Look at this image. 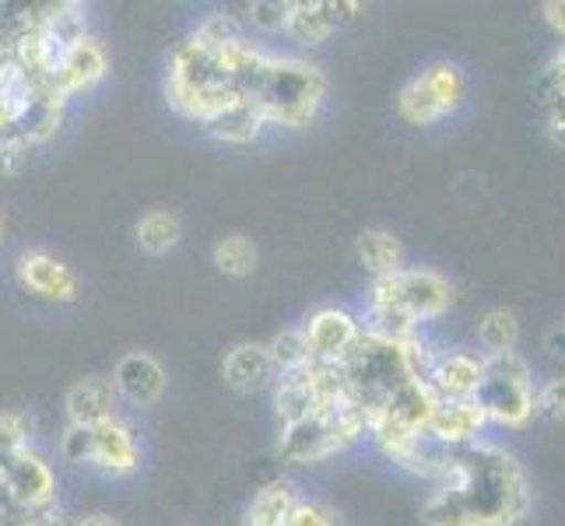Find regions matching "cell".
Masks as SVG:
<instances>
[{
	"label": "cell",
	"instance_id": "37",
	"mask_svg": "<svg viewBox=\"0 0 565 526\" xmlns=\"http://www.w3.org/2000/svg\"><path fill=\"white\" fill-rule=\"evenodd\" d=\"M4 232H8V222H4V211H0V246H4Z\"/></svg>",
	"mask_w": 565,
	"mask_h": 526
},
{
	"label": "cell",
	"instance_id": "36",
	"mask_svg": "<svg viewBox=\"0 0 565 526\" xmlns=\"http://www.w3.org/2000/svg\"><path fill=\"white\" fill-rule=\"evenodd\" d=\"M67 526H120V519L109 516V513H92V516H77L74 523Z\"/></svg>",
	"mask_w": 565,
	"mask_h": 526
},
{
	"label": "cell",
	"instance_id": "2",
	"mask_svg": "<svg viewBox=\"0 0 565 526\" xmlns=\"http://www.w3.org/2000/svg\"><path fill=\"white\" fill-rule=\"evenodd\" d=\"M260 103L267 127L306 130L317 124L327 99V77L317 64L299 61V56H275L260 92L253 95Z\"/></svg>",
	"mask_w": 565,
	"mask_h": 526
},
{
	"label": "cell",
	"instance_id": "25",
	"mask_svg": "<svg viewBox=\"0 0 565 526\" xmlns=\"http://www.w3.org/2000/svg\"><path fill=\"white\" fill-rule=\"evenodd\" d=\"M275 411H278L281 425L317 415V404H313V394H309V383L302 376V368L299 373H288V376L275 379Z\"/></svg>",
	"mask_w": 565,
	"mask_h": 526
},
{
	"label": "cell",
	"instance_id": "22",
	"mask_svg": "<svg viewBox=\"0 0 565 526\" xmlns=\"http://www.w3.org/2000/svg\"><path fill=\"white\" fill-rule=\"evenodd\" d=\"M478 344L484 351V358L510 355L520 344V320L510 309H489L478 323Z\"/></svg>",
	"mask_w": 565,
	"mask_h": 526
},
{
	"label": "cell",
	"instance_id": "8",
	"mask_svg": "<svg viewBox=\"0 0 565 526\" xmlns=\"http://www.w3.org/2000/svg\"><path fill=\"white\" fill-rule=\"evenodd\" d=\"M359 11L362 4H355V0H299V4H291L285 32L299 46H320L327 35L355 22Z\"/></svg>",
	"mask_w": 565,
	"mask_h": 526
},
{
	"label": "cell",
	"instance_id": "5",
	"mask_svg": "<svg viewBox=\"0 0 565 526\" xmlns=\"http://www.w3.org/2000/svg\"><path fill=\"white\" fill-rule=\"evenodd\" d=\"M106 71H109L106 46L95 35H85V39H77V43L64 46V53L56 56V64L50 71V92L61 95L64 103H71L77 95H88L99 85Z\"/></svg>",
	"mask_w": 565,
	"mask_h": 526
},
{
	"label": "cell",
	"instance_id": "34",
	"mask_svg": "<svg viewBox=\"0 0 565 526\" xmlns=\"http://www.w3.org/2000/svg\"><path fill=\"white\" fill-rule=\"evenodd\" d=\"M537 415L552 421H565V376L548 379L537 389Z\"/></svg>",
	"mask_w": 565,
	"mask_h": 526
},
{
	"label": "cell",
	"instance_id": "29",
	"mask_svg": "<svg viewBox=\"0 0 565 526\" xmlns=\"http://www.w3.org/2000/svg\"><path fill=\"white\" fill-rule=\"evenodd\" d=\"M32 439V418L18 415V411H4L0 415V463L11 460L18 450H25Z\"/></svg>",
	"mask_w": 565,
	"mask_h": 526
},
{
	"label": "cell",
	"instance_id": "38",
	"mask_svg": "<svg viewBox=\"0 0 565 526\" xmlns=\"http://www.w3.org/2000/svg\"><path fill=\"white\" fill-rule=\"evenodd\" d=\"M562 330H565V320H562Z\"/></svg>",
	"mask_w": 565,
	"mask_h": 526
},
{
	"label": "cell",
	"instance_id": "30",
	"mask_svg": "<svg viewBox=\"0 0 565 526\" xmlns=\"http://www.w3.org/2000/svg\"><path fill=\"white\" fill-rule=\"evenodd\" d=\"M285 526H341V516H338V509L330 502L299 498L296 505H291Z\"/></svg>",
	"mask_w": 565,
	"mask_h": 526
},
{
	"label": "cell",
	"instance_id": "9",
	"mask_svg": "<svg viewBox=\"0 0 565 526\" xmlns=\"http://www.w3.org/2000/svg\"><path fill=\"white\" fill-rule=\"evenodd\" d=\"M481 376H484V355L467 347H454V351H446V355H436L433 373H428V386H433L439 404L475 400Z\"/></svg>",
	"mask_w": 565,
	"mask_h": 526
},
{
	"label": "cell",
	"instance_id": "23",
	"mask_svg": "<svg viewBox=\"0 0 565 526\" xmlns=\"http://www.w3.org/2000/svg\"><path fill=\"white\" fill-rule=\"evenodd\" d=\"M397 116L407 127H433L439 120H446L443 106L436 103V95L428 92V85L422 82V74H415L397 95Z\"/></svg>",
	"mask_w": 565,
	"mask_h": 526
},
{
	"label": "cell",
	"instance_id": "10",
	"mask_svg": "<svg viewBox=\"0 0 565 526\" xmlns=\"http://www.w3.org/2000/svg\"><path fill=\"white\" fill-rule=\"evenodd\" d=\"M95 432V446H92V466L113 477H127L141 466V442L134 436V428L116 415L109 421H103Z\"/></svg>",
	"mask_w": 565,
	"mask_h": 526
},
{
	"label": "cell",
	"instance_id": "6",
	"mask_svg": "<svg viewBox=\"0 0 565 526\" xmlns=\"http://www.w3.org/2000/svg\"><path fill=\"white\" fill-rule=\"evenodd\" d=\"M14 275L25 291L53 305H71L82 299V281L74 270L46 249H22L14 260Z\"/></svg>",
	"mask_w": 565,
	"mask_h": 526
},
{
	"label": "cell",
	"instance_id": "4",
	"mask_svg": "<svg viewBox=\"0 0 565 526\" xmlns=\"http://www.w3.org/2000/svg\"><path fill=\"white\" fill-rule=\"evenodd\" d=\"M0 471H4L8 492L22 513H32V516L56 513V474L50 460L39 450L25 446V450H18L11 460L0 463Z\"/></svg>",
	"mask_w": 565,
	"mask_h": 526
},
{
	"label": "cell",
	"instance_id": "3",
	"mask_svg": "<svg viewBox=\"0 0 565 526\" xmlns=\"http://www.w3.org/2000/svg\"><path fill=\"white\" fill-rule=\"evenodd\" d=\"M475 400L484 411V418H489V425H502V428L531 425L537 418V386L527 358H520L516 351L484 358V376Z\"/></svg>",
	"mask_w": 565,
	"mask_h": 526
},
{
	"label": "cell",
	"instance_id": "14",
	"mask_svg": "<svg viewBox=\"0 0 565 526\" xmlns=\"http://www.w3.org/2000/svg\"><path fill=\"white\" fill-rule=\"evenodd\" d=\"M489 425L478 400H446L436 407L433 421H428V439L446 450H457V446H471L481 439V428Z\"/></svg>",
	"mask_w": 565,
	"mask_h": 526
},
{
	"label": "cell",
	"instance_id": "13",
	"mask_svg": "<svg viewBox=\"0 0 565 526\" xmlns=\"http://www.w3.org/2000/svg\"><path fill=\"white\" fill-rule=\"evenodd\" d=\"M113 386H116V397L120 400H127L134 407H151V404H159L166 394V373L151 355L134 351V355H124L120 362H116Z\"/></svg>",
	"mask_w": 565,
	"mask_h": 526
},
{
	"label": "cell",
	"instance_id": "12",
	"mask_svg": "<svg viewBox=\"0 0 565 526\" xmlns=\"http://www.w3.org/2000/svg\"><path fill=\"white\" fill-rule=\"evenodd\" d=\"M166 99L180 116H186V120L207 127L214 116H222L228 106L249 99V95L228 88V85H183V82L166 77Z\"/></svg>",
	"mask_w": 565,
	"mask_h": 526
},
{
	"label": "cell",
	"instance_id": "21",
	"mask_svg": "<svg viewBox=\"0 0 565 526\" xmlns=\"http://www.w3.org/2000/svg\"><path fill=\"white\" fill-rule=\"evenodd\" d=\"M422 82L436 95V103L443 106L446 116H454L467 99V74L454 61H433L422 71Z\"/></svg>",
	"mask_w": 565,
	"mask_h": 526
},
{
	"label": "cell",
	"instance_id": "33",
	"mask_svg": "<svg viewBox=\"0 0 565 526\" xmlns=\"http://www.w3.org/2000/svg\"><path fill=\"white\" fill-rule=\"evenodd\" d=\"M558 92H565V43L558 46V53L552 56L548 67H544L541 77H537V99L541 103L555 99Z\"/></svg>",
	"mask_w": 565,
	"mask_h": 526
},
{
	"label": "cell",
	"instance_id": "26",
	"mask_svg": "<svg viewBox=\"0 0 565 526\" xmlns=\"http://www.w3.org/2000/svg\"><path fill=\"white\" fill-rule=\"evenodd\" d=\"M211 260L225 278H249L253 270H257L260 253H257V246H253V239H246V236H225V239L214 243Z\"/></svg>",
	"mask_w": 565,
	"mask_h": 526
},
{
	"label": "cell",
	"instance_id": "24",
	"mask_svg": "<svg viewBox=\"0 0 565 526\" xmlns=\"http://www.w3.org/2000/svg\"><path fill=\"white\" fill-rule=\"evenodd\" d=\"M183 236V225H180V214L177 211H148L145 218L138 222V246L151 257H162V253L177 249Z\"/></svg>",
	"mask_w": 565,
	"mask_h": 526
},
{
	"label": "cell",
	"instance_id": "20",
	"mask_svg": "<svg viewBox=\"0 0 565 526\" xmlns=\"http://www.w3.org/2000/svg\"><path fill=\"white\" fill-rule=\"evenodd\" d=\"M355 257L359 264L369 270L373 278H383V275H397L404 267V246L394 232L386 228H369L359 236L355 243Z\"/></svg>",
	"mask_w": 565,
	"mask_h": 526
},
{
	"label": "cell",
	"instance_id": "7",
	"mask_svg": "<svg viewBox=\"0 0 565 526\" xmlns=\"http://www.w3.org/2000/svg\"><path fill=\"white\" fill-rule=\"evenodd\" d=\"M302 334L309 347H313L317 362L341 365L352 355V347L362 341V320L355 313H348L344 305H320L306 316Z\"/></svg>",
	"mask_w": 565,
	"mask_h": 526
},
{
	"label": "cell",
	"instance_id": "17",
	"mask_svg": "<svg viewBox=\"0 0 565 526\" xmlns=\"http://www.w3.org/2000/svg\"><path fill=\"white\" fill-rule=\"evenodd\" d=\"M116 386L113 379H82L67 389V418L71 425L82 428H99L103 421L116 418Z\"/></svg>",
	"mask_w": 565,
	"mask_h": 526
},
{
	"label": "cell",
	"instance_id": "28",
	"mask_svg": "<svg viewBox=\"0 0 565 526\" xmlns=\"http://www.w3.org/2000/svg\"><path fill=\"white\" fill-rule=\"evenodd\" d=\"M193 39H198V43H201L204 50L218 53V50H228V46L243 43L246 32H243V22H239L236 14L211 11V14H204V18H201L198 29H193Z\"/></svg>",
	"mask_w": 565,
	"mask_h": 526
},
{
	"label": "cell",
	"instance_id": "1",
	"mask_svg": "<svg viewBox=\"0 0 565 526\" xmlns=\"http://www.w3.org/2000/svg\"><path fill=\"white\" fill-rule=\"evenodd\" d=\"M422 519L428 526H520L531 513V484L513 453L492 442L446 450Z\"/></svg>",
	"mask_w": 565,
	"mask_h": 526
},
{
	"label": "cell",
	"instance_id": "16",
	"mask_svg": "<svg viewBox=\"0 0 565 526\" xmlns=\"http://www.w3.org/2000/svg\"><path fill=\"white\" fill-rule=\"evenodd\" d=\"M278 453H281V460H288V463H323V460H330V457H338V453H334V446H330L323 415H309V418H302V421L281 425Z\"/></svg>",
	"mask_w": 565,
	"mask_h": 526
},
{
	"label": "cell",
	"instance_id": "31",
	"mask_svg": "<svg viewBox=\"0 0 565 526\" xmlns=\"http://www.w3.org/2000/svg\"><path fill=\"white\" fill-rule=\"evenodd\" d=\"M249 25L264 32V35H278L285 32L288 25V14H291V4L288 0H257V4H249Z\"/></svg>",
	"mask_w": 565,
	"mask_h": 526
},
{
	"label": "cell",
	"instance_id": "19",
	"mask_svg": "<svg viewBox=\"0 0 565 526\" xmlns=\"http://www.w3.org/2000/svg\"><path fill=\"white\" fill-rule=\"evenodd\" d=\"M299 495V484L288 481V477H275L267 481L264 489L253 495L249 509H246V526H285L291 505H296Z\"/></svg>",
	"mask_w": 565,
	"mask_h": 526
},
{
	"label": "cell",
	"instance_id": "18",
	"mask_svg": "<svg viewBox=\"0 0 565 526\" xmlns=\"http://www.w3.org/2000/svg\"><path fill=\"white\" fill-rule=\"evenodd\" d=\"M204 130L222 144H253L267 130V116L257 99H243L236 106H228L222 116H214Z\"/></svg>",
	"mask_w": 565,
	"mask_h": 526
},
{
	"label": "cell",
	"instance_id": "15",
	"mask_svg": "<svg viewBox=\"0 0 565 526\" xmlns=\"http://www.w3.org/2000/svg\"><path fill=\"white\" fill-rule=\"evenodd\" d=\"M222 376L239 394H253L278 379L275 358H270L267 344H236L222 362Z\"/></svg>",
	"mask_w": 565,
	"mask_h": 526
},
{
	"label": "cell",
	"instance_id": "32",
	"mask_svg": "<svg viewBox=\"0 0 565 526\" xmlns=\"http://www.w3.org/2000/svg\"><path fill=\"white\" fill-rule=\"evenodd\" d=\"M92 446H95V432L82 425H71L64 439H61V457L67 463H92Z\"/></svg>",
	"mask_w": 565,
	"mask_h": 526
},
{
	"label": "cell",
	"instance_id": "27",
	"mask_svg": "<svg viewBox=\"0 0 565 526\" xmlns=\"http://www.w3.org/2000/svg\"><path fill=\"white\" fill-rule=\"evenodd\" d=\"M270 351V358H275V368H278V376H288V373H299V368L306 365H313V347H309L306 334H302V326H288L281 330V334L267 344Z\"/></svg>",
	"mask_w": 565,
	"mask_h": 526
},
{
	"label": "cell",
	"instance_id": "11",
	"mask_svg": "<svg viewBox=\"0 0 565 526\" xmlns=\"http://www.w3.org/2000/svg\"><path fill=\"white\" fill-rule=\"evenodd\" d=\"M401 302L418 326L428 320H439L454 305V285L436 270L404 267L401 270Z\"/></svg>",
	"mask_w": 565,
	"mask_h": 526
},
{
	"label": "cell",
	"instance_id": "35",
	"mask_svg": "<svg viewBox=\"0 0 565 526\" xmlns=\"http://www.w3.org/2000/svg\"><path fill=\"white\" fill-rule=\"evenodd\" d=\"M541 14H544V22L552 25V32L558 39H565V0H548V4H541Z\"/></svg>",
	"mask_w": 565,
	"mask_h": 526
}]
</instances>
